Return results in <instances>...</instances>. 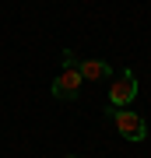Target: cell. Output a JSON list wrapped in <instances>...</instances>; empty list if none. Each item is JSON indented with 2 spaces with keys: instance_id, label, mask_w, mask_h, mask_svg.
I'll return each instance as SVG.
<instances>
[{
  "instance_id": "277c9868",
  "label": "cell",
  "mask_w": 151,
  "mask_h": 158,
  "mask_svg": "<svg viewBox=\"0 0 151 158\" xmlns=\"http://www.w3.org/2000/svg\"><path fill=\"white\" fill-rule=\"evenodd\" d=\"M78 70H81L84 81H106V77H112L109 63H102V60H81L78 56Z\"/></svg>"
},
{
  "instance_id": "7a4b0ae2",
  "label": "cell",
  "mask_w": 151,
  "mask_h": 158,
  "mask_svg": "<svg viewBox=\"0 0 151 158\" xmlns=\"http://www.w3.org/2000/svg\"><path fill=\"white\" fill-rule=\"evenodd\" d=\"M134 95H137V77L130 70L116 74V77L109 81V106L112 109H127L130 102H134Z\"/></svg>"
},
{
  "instance_id": "5b68a950",
  "label": "cell",
  "mask_w": 151,
  "mask_h": 158,
  "mask_svg": "<svg viewBox=\"0 0 151 158\" xmlns=\"http://www.w3.org/2000/svg\"><path fill=\"white\" fill-rule=\"evenodd\" d=\"M67 158H74V155H67Z\"/></svg>"
},
{
  "instance_id": "6da1fadb",
  "label": "cell",
  "mask_w": 151,
  "mask_h": 158,
  "mask_svg": "<svg viewBox=\"0 0 151 158\" xmlns=\"http://www.w3.org/2000/svg\"><path fill=\"white\" fill-rule=\"evenodd\" d=\"M109 116H112L116 130L127 137V141L141 144V141L148 137V123H144V116H141V113H130V109H109Z\"/></svg>"
},
{
  "instance_id": "3957f363",
  "label": "cell",
  "mask_w": 151,
  "mask_h": 158,
  "mask_svg": "<svg viewBox=\"0 0 151 158\" xmlns=\"http://www.w3.org/2000/svg\"><path fill=\"white\" fill-rule=\"evenodd\" d=\"M84 85V77H81V70L78 67H63V74L53 81V95L60 98V102H67V98H78V91Z\"/></svg>"
}]
</instances>
